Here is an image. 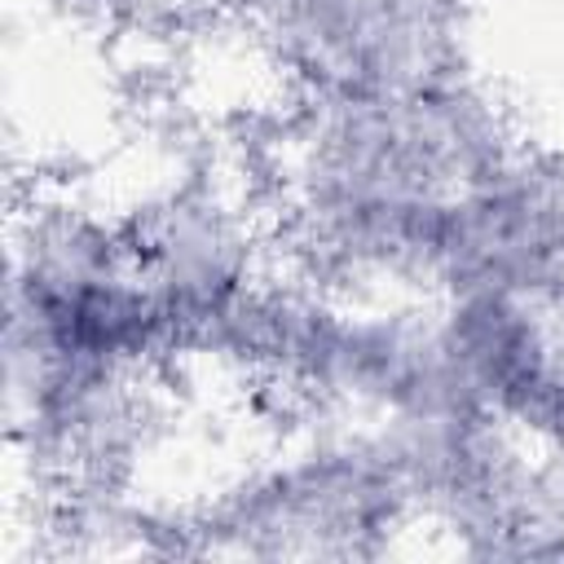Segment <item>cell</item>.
I'll return each instance as SVG.
<instances>
[{
	"label": "cell",
	"instance_id": "7a4b0ae2",
	"mask_svg": "<svg viewBox=\"0 0 564 564\" xmlns=\"http://www.w3.org/2000/svg\"><path fill=\"white\" fill-rule=\"evenodd\" d=\"M414 529L401 476L375 436L295 419L185 524L181 551L242 560H379Z\"/></svg>",
	"mask_w": 564,
	"mask_h": 564
},
{
	"label": "cell",
	"instance_id": "5b68a950",
	"mask_svg": "<svg viewBox=\"0 0 564 564\" xmlns=\"http://www.w3.org/2000/svg\"><path fill=\"white\" fill-rule=\"evenodd\" d=\"M445 344L480 410L564 463V260L441 300Z\"/></svg>",
	"mask_w": 564,
	"mask_h": 564
},
{
	"label": "cell",
	"instance_id": "3957f363",
	"mask_svg": "<svg viewBox=\"0 0 564 564\" xmlns=\"http://www.w3.org/2000/svg\"><path fill=\"white\" fill-rule=\"evenodd\" d=\"M159 300L176 352L282 264V229L256 163L194 154L110 212Z\"/></svg>",
	"mask_w": 564,
	"mask_h": 564
},
{
	"label": "cell",
	"instance_id": "6da1fadb",
	"mask_svg": "<svg viewBox=\"0 0 564 564\" xmlns=\"http://www.w3.org/2000/svg\"><path fill=\"white\" fill-rule=\"evenodd\" d=\"M251 154L282 260L348 304L436 300L449 207L524 145L476 75L383 97H291Z\"/></svg>",
	"mask_w": 564,
	"mask_h": 564
},
{
	"label": "cell",
	"instance_id": "277c9868",
	"mask_svg": "<svg viewBox=\"0 0 564 564\" xmlns=\"http://www.w3.org/2000/svg\"><path fill=\"white\" fill-rule=\"evenodd\" d=\"M295 97L419 93L471 75L467 0H238Z\"/></svg>",
	"mask_w": 564,
	"mask_h": 564
},
{
	"label": "cell",
	"instance_id": "8992f818",
	"mask_svg": "<svg viewBox=\"0 0 564 564\" xmlns=\"http://www.w3.org/2000/svg\"><path fill=\"white\" fill-rule=\"evenodd\" d=\"M564 260V159L542 145L511 150L445 216L436 300L524 282Z\"/></svg>",
	"mask_w": 564,
	"mask_h": 564
}]
</instances>
